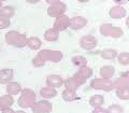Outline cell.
Instances as JSON below:
<instances>
[{
    "label": "cell",
    "mask_w": 129,
    "mask_h": 113,
    "mask_svg": "<svg viewBox=\"0 0 129 113\" xmlns=\"http://www.w3.org/2000/svg\"><path fill=\"white\" fill-rule=\"evenodd\" d=\"M62 58V53L59 51H50L43 50L38 54V56L34 59V65L40 67L45 64V60H52L54 63H58Z\"/></svg>",
    "instance_id": "1"
},
{
    "label": "cell",
    "mask_w": 129,
    "mask_h": 113,
    "mask_svg": "<svg viewBox=\"0 0 129 113\" xmlns=\"http://www.w3.org/2000/svg\"><path fill=\"white\" fill-rule=\"evenodd\" d=\"M36 101V94L31 90H23L22 96L18 99V106L22 108H32Z\"/></svg>",
    "instance_id": "2"
},
{
    "label": "cell",
    "mask_w": 129,
    "mask_h": 113,
    "mask_svg": "<svg viewBox=\"0 0 129 113\" xmlns=\"http://www.w3.org/2000/svg\"><path fill=\"white\" fill-rule=\"evenodd\" d=\"M6 40H7V42H9L12 45H15L18 47H23L27 44L26 36L19 34V32H16V31L8 32L6 35Z\"/></svg>",
    "instance_id": "3"
},
{
    "label": "cell",
    "mask_w": 129,
    "mask_h": 113,
    "mask_svg": "<svg viewBox=\"0 0 129 113\" xmlns=\"http://www.w3.org/2000/svg\"><path fill=\"white\" fill-rule=\"evenodd\" d=\"M47 2L50 5H52L47 10L48 15L52 16V17H59V16H61L62 13L67 9L66 5L60 1H51V0H47Z\"/></svg>",
    "instance_id": "4"
},
{
    "label": "cell",
    "mask_w": 129,
    "mask_h": 113,
    "mask_svg": "<svg viewBox=\"0 0 129 113\" xmlns=\"http://www.w3.org/2000/svg\"><path fill=\"white\" fill-rule=\"evenodd\" d=\"M100 32L102 35L107 36V37H114V38H118L123 36V30L120 28H117L115 26H112L110 24H104L100 27Z\"/></svg>",
    "instance_id": "5"
},
{
    "label": "cell",
    "mask_w": 129,
    "mask_h": 113,
    "mask_svg": "<svg viewBox=\"0 0 129 113\" xmlns=\"http://www.w3.org/2000/svg\"><path fill=\"white\" fill-rule=\"evenodd\" d=\"M91 74H92L91 69L85 66V67H82V68H81L78 73H76V74L73 76V78H71V79L74 81L76 85L80 86L81 84H83L88 78H90Z\"/></svg>",
    "instance_id": "6"
},
{
    "label": "cell",
    "mask_w": 129,
    "mask_h": 113,
    "mask_svg": "<svg viewBox=\"0 0 129 113\" xmlns=\"http://www.w3.org/2000/svg\"><path fill=\"white\" fill-rule=\"evenodd\" d=\"M90 86L95 90H104L107 92H110L111 90L114 88V85L110 80L107 79H95L91 81Z\"/></svg>",
    "instance_id": "7"
},
{
    "label": "cell",
    "mask_w": 129,
    "mask_h": 113,
    "mask_svg": "<svg viewBox=\"0 0 129 113\" xmlns=\"http://www.w3.org/2000/svg\"><path fill=\"white\" fill-rule=\"evenodd\" d=\"M70 26V18L66 15H61L59 17L56 18V21L54 23V29L56 31H62L64 29H67L68 27Z\"/></svg>",
    "instance_id": "8"
},
{
    "label": "cell",
    "mask_w": 129,
    "mask_h": 113,
    "mask_svg": "<svg viewBox=\"0 0 129 113\" xmlns=\"http://www.w3.org/2000/svg\"><path fill=\"white\" fill-rule=\"evenodd\" d=\"M32 111L34 113H50L52 111V104L46 100H42L32 106Z\"/></svg>",
    "instance_id": "9"
},
{
    "label": "cell",
    "mask_w": 129,
    "mask_h": 113,
    "mask_svg": "<svg viewBox=\"0 0 129 113\" xmlns=\"http://www.w3.org/2000/svg\"><path fill=\"white\" fill-rule=\"evenodd\" d=\"M80 44L84 50L89 51L97 45V39L92 37V36H85V37H83L80 40Z\"/></svg>",
    "instance_id": "10"
},
{
    "label": "cell",
    "mask_w": 129,
    "mask_h": 113,
    "mask_svg": "<svg viewBox=\"0 0 129 113\" xmlns=\"http://www.w3.org/2000/svg\"><path fill=\"white\" fill-rule=\"evenodd\" d=\"M46 84L48 85V87L55 88V87H60L63 84V80L61 79V76L59 75H48L46 79Z\"/></svg>",
    "instance_id": "11"
},
{
    "label": "cell",
    "mask_w": 129,
    "mask_h": 113,
    "mask_svg": "<svg viewBox=\"0 0 129 113\" xmlns=\"http://www.w3.org/2000/svg\"><path fill=\"white\" fill-rule=\"evenodd\" d=\"M87 24V21L82 16H76L70 19V26L72 29H81Z\"/></svg>",
    "instance_id": "12"
},
{
    "label": "cell",
    "mask_w": 129,
    "mask_h": 113,
    "mask_svg": "<svg viewBox=\"0 0 129 113\" xmlns=\"http://www.w3.org/2000/svg\"><path fill=\"white\" fill-rule=\"evenodd\" d=\"M13 79V70L2 69L0 70V84H8Z\"/></svg>",
    "instance_id": "13"
},
{
    "label": "cell",
    "mask_w": 129,
    "mask_h": 113,
    "mask_svg": "<svg viewBox=\"0 0 129 113\" xmlns=\"http://www.w3.org/2000/svg\"><path fill=\"white\" fill-rule=\"evenodd\" d=\"M14 103V99L11 95H6L0 97V110L3 111L6 109H9Z\"/></svg>",
    "instance_id": "14"
},
{
    "label": "cell",
    "mask_w": 129,
    "mask_h": 113,
    "mask_svg": "<svg viewBox=\"0 0 129 113\" xmlns=\"http://www.w3.org/2000/svg\"><path fill=\"white\" fill-rule=\"evenodd\" d=\"M109 14H110V16L113 18H122L126 15V10L122 7H114L110 10Z\"/></svg>",
    "instance_id": "15"
},
{
    "label": "cell",
    "mask_w": 129,
    "mask_h": 113,
    "mask_svg": "<svg viewBox=\"0 0 129 113\" xmlns=\"http://www.w3.org/2000/svg\"><path fill=\"white\" fill-rule=\"evenodd\" d=\"M114 68L111 67V66H104L100 69V74H101L102 79H107V80H110L113 74H114Z\"/></svg>",
    "instance_id": "16"
},
{
    "label": "cell",
    "mask_w": 129,
    "mask_h": 113,
    "mask_svg": "<svg viewBox=\"0 0 129 113\" xmlns=\"http://www.w3.org/2000/svg\"><path fill=\"white\" fill-rule=\"evenodd\" d=\"M41 40L37 37H31L29 39H27V44L26 45L28 47H30L31 50H39L41 47Z\"/></svg>",
    "instance_id": "17"
},
{
    "label": "cell",
    "mask_w": 129,
    "mask_h": 113,
    "mask_svg": "<svg viewBox=\"0 0 129 113\" xmlns=\"http://www.w3.org/2000/svg\"><path fill=\"white\" fill-rule=\"evenodd\" d=\"M22 91V88H21V85L17 83H15V82H10V83H8V85H7V92H8V94L9 95H16V94H18L19 92Z\"/></svg>",
    "instance_id": "18"
},
{
    "label": "cell",
    "mask_w": 129,
    "mask_h": 113,
    "mask_svg": "<svg viewBox=\"0 0 129 113\" xmlns=\"http://www.w3.org/2000/svg\"><path fill=\"white\" fill-rule=\"evenodd\" d=\"M44 38H45L46 41L50 42H54L58 40V31H56L54 28H51V29H47L44 34Z\"/></svg>",
    "instance_id": "19"
},
{
    "label": "cell",
    "mask_w": 129,
    "mask_h": 113,
    "mask_svg": "<svg viewBox=\"0 0 129 113\" xmlns=\"http://www.w3.org/2000/svg\"><path fill=\"white\" fill-rule=\"evenodd\" d=\"M40 94L42 95V97L44 98H53L57 95V92H56L55 88H52V87H44L40 91Z\"/></svg>",
    "instance_id": "20"
},
{
    "label": "cell",
    "mask_w": 129,
    "mask_h": 113,
    "mask_svg": "<svg viewBox=\"0 0 129 113\" xmlns=\"http://www.w3.org/2000/svg\"><path fill=\"white\" fill-rule=\"evenodd\" d=\"M114 87H117V88H122V87H127L129 85V81L127 78V73H125L124 76H120L119 79H117L113 83Z\"/></svg>",
    "instance_id": "21"
},
{
    "label": "cell",
    "mask_w": 129,
    "mask_h": 113,
    "mask_svg": "<svg viewBox=\"0 0 129 113\" xmlns=\"http://www.w3.org/2000/svg\"><path fill=\"white\" fill-rule=\"evenodd\" d=\"M103 101H104V99H103V96H101V95H95L89 99L90 106L94 107V108L101 107V104L103 103Z\"/></svg>",
    "instance_id": "22"
},
{
    "label": "cell",
    "mask_w": 129,
    "mask_h": 113,
    "mask_svg": "<svg viewBox=\"0 0 129 113\" xmlns=\"http://www.w3.org/2000/svg\"><path fill=\"white\" fill-rule=\"evenodd\" d=\"M14 15V9L12 7H3L2 9H0V16L5 18H9L12 17Z\"/></svg>",
    "instance_id": "23"
},
{
    "label": "cell",
    "mask_w": 129,
    "mask_h": 113,
    "mask_svg": "<svg viewBox=\"0 0 129 113\" xmlns=\"http://www.w3.org/2000/svg\"><path fill=\"white\" fill-rule=\"evenodd\" d=\"M101 56L106 59H113L117 56V52L115 50H112V48H106L101 52Z\"/></svg>",
    "instance_id": "24"
},
{
    "label": "cell",
    "mask_w": 129,
    "mask_h": 113,
    "mask_svg": "<svg viewBox=\"0 0 129 113\" xmlns=\"http://www.w3.org/2000/svg\"><path fill=\"white\" fill-rule=\"evenodd\" d=\"M62 98H63L64 101H72V100H75L78 98V96L75 95V93L73 91L66 90L62 93Z\"/></svg>",
    "instance_id": "25"
},
{
    "label": "cell",
    "mask_w": 129,
    "mask_h": 113,
    "mask_svg": "<svg viewBox=\"0 0 129 113\" xmlns=\"http://www.w3.org/2000/svg\"><path fill=\"white\" fill-rule=\"evenodd\" d=\"M116 94H117L118 98H120V99H124V100L129 99V88H128V86L127 87L117 88V91H116Z\"/></svg>",
    "instance_id": "26"
},
{
    "label": "cell",
    "mask_w": 129,
    "mask_h": 113,
    "mask_svg": "<svg viewBox=\"0 0 129 113\" xmlns=\"http://www.w3.org/2000/svg\"><path fill=\"white\" fill-rule=\"evenodd\" d=\"M72 62L74 65L79 67H85L86 66V59L82 57V56H75V57L72 58Z\"/></svg>",
    "instance_id": "27"
},
{
    "label": "cell",
    "mask_w": 129,
    "mask_h": 113,
    "mask_svg": "<svg viewBox=\"0 0 129 113\" xmlns=\"http://www.w3.org/2000/svg\"><path fill=\"white\" fill-rule=\"evenodd\" d=\"M118 60L122 65H128L129 64V54L127 52L120 53V55H118Z\"/></svg>",
    "instance_id": "28"
},
{
    "label": "cell",
    "mask_w": 129,
    "mask_h": 113,
    "mask_svg": "<svg viewBox=\"0 0 129 113\" xmlns=\"http://www.w3.org/2000/svg\"><path fill=\"white\" fill-rule=\"evenodd\" d=\"M108 113H123L124 112V109L119 106H116V104H113V106L109 107L108 109Z\"/></svg>",
    "instance_id": "29"
},
{
    "label": "cell",
    "mask_w": 129,
    "mask_h": 113,
    "mask_svg": "<svg viewBox=\"0 0 129 113\" xmlns=\"http://www.w3.org/2000/svg\"><path fill=\"white\" fill-rule=\"evenodd\" d=\"M9 26H10V19L0 16V29H5V28Z\"/></svg>",
    "instance_id": "30"
},
{
    "label": "cell",
    "mask_w": 129,
    "mask_h": 113,
    "mask_svg": "<svg viewBox=\"0 0 129 113\" xmlns=\"http://www.w3.org/2000/svg\"><path fill=\"white\" fill-rule=\"evenodd\" d=\"M92 113H108V111H107V109H103L101 107H97V108H95V110L92 111Z\"/></svg>",
    "instance_id": "31"
},
{
    "label": "cell",
    "mask_w": 129,
    "mask_h": 113,
    "mask_svg": "<svg viewBox=\"0 0 129 113\" xmlns=\"http://www.w3.org/2000/svg\"><path fill=\"white\" fill-rule=\"evenodd\" d=\"M2 112H3V113H15L13 110H11L10 108H9V109H6V110H3Z\"/></svg>",
    "instance_id": "32"
},
{
    "label": "cell",
    "mask_w": 129,
    "mask_h": 113,
    "mask_svg": "<svg viewBox=\"0 0 129 113\" xmlns=\"http://www.w3.org/2000/svg\"><path fill=\"white\" fill-rule=\"evenodd\" d=\"M115 2H116V3H126V1H125V0H124V1H119V0H116Z\"/></svg>",
    "instance_id": "33"
},
{
    "label": "cell",
    "mask_w": 129,
    "mask_h": 113,
    "mask_svg": "<svg viewBox=\"0 0 129 113\" xmlns=\"http://www.w3.org/2000/svg\"><path fill=\"white\" fill-rule=\"evenodd\" d=\"M15 113H25L24 111H17V112H15Z\"/></svg>",
    "instance_id": "34"
},
{
    "label": "cell",
    "mask_w": 129,
    "mask_h": 113,
    "mask_svg": "<svg viewBox=\"0 0 129 113\" xmlns=\"http://www.w3.org/2000/svg\"><path fill=\"white\" fill-rule=\"evenodd\" d=\"M1 6H2V1H0V8H1Z\"/></svg>",
    "instance_id": "35"
}]
</instances>
